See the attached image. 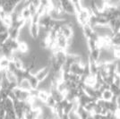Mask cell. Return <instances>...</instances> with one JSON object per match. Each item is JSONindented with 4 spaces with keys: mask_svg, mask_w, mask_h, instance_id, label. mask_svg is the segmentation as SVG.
Masks as SVG:
<instances>
[{
    "mask_svg": "<svg viewBox=\"0 0 120 119\" xmlns=\"http://www.w3.org/2000/svg\"><path fill=\"white\" fill-rule=\"evenodd\" d=\"M113 84L116 86V87H119L120 88V74L116 72L114 75H113Z\"/></svg>",
    "mask_w": 120,
    "mask_h": 119,
    "instance_id": "cell-8",
    "label": "cell"
},
{
    "mask_svg": "<svg viewBox=\"0 0 120 119\" xmlns=\"http://www.w3.org/2000/svg\"><path fill=\"white\" fill-rule=\"evenodd\" d=\"M38 90H39V89H38ZM49 92L44 91V90H39L37 99H39L40 102H42L43 104H45L46 101L49 99Z\"/></svg>",
    "mask_w": 120,
    "mask_h": 119,
    "instance_id": "cell-6",
    "label": "cell"
},
{
    "mask_svg": "<svg viewBox=\"0 0 120 119\" xmlns=\"http://www.w3.org/2000/svg\"><path fill=\"white\" fill-rule=\"evenodd\" d=\"M61 7L64 14L68 15H75L76 12L75 9V5L72 1H61Z\"/></svg>",
    "mask_w": 120,
    "mask_h": 119,
    "instance_id": "cell-1",
    "label": "cell"
},
{
    "mask_svg": "<svg viewBox=\"0 0 120 119\" xmlns=\"http://www.w3.org/2000/svg\"><path fill=\"white\" fill-rule=\"evenodd\" d=\"M10 63H11V60L9 58L5 57V56L0 57V65H1V68H2L3 71H5V70L8 69Z\"/></svg>",
    "mask_w": 120,
    "mask_h": 119,
    "instance_id": "cell-7",
    "label": "cell"
},
{
    "mask_svg": "<svg viewBox=\"0 0 120 119\" xmlns=\"http://www.w3.org/2000/svg\"><path fill=\"white\" fill-rule=\"evenodd\" d=\"M18 88H20L22 90H24V91H28V92H30L32 90V87H31V85H30V82L28 81L27 79H22L20 80L19 82H18V86H17Z\"/></svg>",
    "mask_w": 120,
    "mask_h": 119,
    "instance_id": "cell-3",
    "label": "cell"
},
{
    "mask_svg": "<svg viewBox=\"0 0 120 119\" xmlns=\"http://www.w3.org/2000/svg\"><path fill=\"white\" fill-rule=\"evenodd\" d=\"M49 74H50V67L49 65H47L45 67H43V68L39 70L34 75H35L36 79L39 81V82H40L44 81L46 78H48V76L49 75Z\"/></svg>",
    "mask_w": 120,
    "mask_h": 119,
    "instance_id": "cell-2",
    "label": "cell"
},
{
    "mask_svg": "<svg viewBox=\"0 0 120 119\" xmlns=\"http://www.w3.org/2000/svg\"><path fill=\"white\" fill-rule=\"evenodd\" d=\"M9 37H8V33L7 32H3V33H0V44H4L5 42V40H7Z\"/></svg>",
    "mask_w": 120,
    "mask_h": 119,
    "instance_id": "cell-9",
    "label": "cell"
},
{
    "mask_svg": "<svg viewBox=\"0 0 120 119\" xmlns=\"http://www.w3.org/2000/svg\"><path fill=\"white\" fill-rule=\"evenodd\" d=\"M67 115H68V119H81L79 115L77 114V112H75V111L70 112Z\"/></svg>",
    "mask_w": 120,
    "mask_h": 119,
    "instance_id": "cell-10",
    "label": "cell"
},
{
    "mask_svg": "<svg viewBox=\"0 0 120 119\" xmlns=\"http://www.w3.org/2000/svg\"><path fill=\"white\" fill-rule=\"evenodd\" d=\"M26 79L28 80L29 82H30V85H31V87H32V89H38V86H39V81L36 79L35 75L31 74H28V76L26 77Z\"/></svg>",
    "mask_w": 120,
    "mask_h": 119,
    "instance_id": "cell-5",
    "label": "cell"
},
{
    "mask_svg": "<svg viewBox=\"0 0 120 119\" xmlns=\"http://www.w3.org/2000/svg\"><path fill=\"white\" fill-rule=\"evenodd\" d=\"M4 119H13V118H11V117H9L8 115H5V117H4Z\"/></svg>",
    "mask_w": 120,
    "mask_h": 119,
    "instance_id": "cell-11",
    "label": "cell"
},
{
    "mask_svg": "<svg viewBox=\"0 0 120 119\" xmlns=\"http://www.w3.org/2000/svg\"><path fill=\"white\" fill-rule=\"evenodd\" d=\"M2 73H3V70L1 68V65H0V74H2Z\"/></svg>",
    "mask_w": 120,
    "mask_h": 119,
    "instance_id": "cell-12",
    "label": "cell"
},
{
    "mask_svg": "<svg viewBox=\"0 0 120 119\" xmlns=\"http://www.w3.org/2000/svg\"><path fill=\"white\" fill-rule=\"evenodd\" d=\"M115 98L114 94L112 93V91L110 90V89H105L101 91V96H100V99L104 100V101H111L113 100V99Z\"/></svg>",
    "mask_w": 120,
    "mask_h": 119,
    "instance_id": "cell-4",
    "label": "cell"
}]
</instances>
